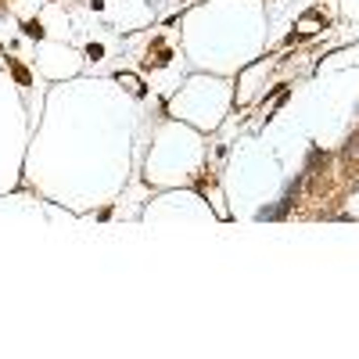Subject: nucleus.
Here are the masks:
<instances>
[{"mask_svg": "<svg viewBox=\"0 0 359 359\" xmlns=\"http://www.w3.org/2000/svg\"><path fill=\"white\" fill-rule=\"evenodd\" d=\"M324 166H327V151L312 147L309 151V162H305V173H316V169H324Z\"/></svg>", "mask_w": 359, "mask_h": 359, "instance_id": "nucleus-1", "label": "nucleus"}, {"mask_svg": "<svg viewBox=\"0 0 359 359\" xmlns=\"http://www.w3.org/2000/svg\"><path fill=\"white\" fill-rule=\"evenodd\" d=\"M11 72H15V79H18L22 87H32V75H29V72H25V68H22L18 61H11Z\"/></svg>", "mask_w": 359, "mask_h": 359, "instance_id": "nucleus-2", "label": "nucleus"}, {"mask_svg": "<svg viewBox=\"0 0 359 359\" xmlns=\"http://www.w3.org/2000/svg\"><path fill=\"white\" fill-rule=\"evenodd\" d=\"M22 29H25V36H32V39H44V25H39V22H25Z\"/></svg>", "mask_w": 359, "mask_h": 359, "instance_id": "nucleus-3", "label": "nucleus"}, {"mask_svg": "<svg viewBox=\"0 0 359 359\" xmlns=\"http://www.w3.org/2000/svg\"><path fill=\"white\" fill-rule=\"evenodd\" d=\"M352 158H359V140H348L345 144V162H352Z\"/></svg>", "mask_w": 359, "mask_h": 359, "instance_id": "nucleus-4", "label": "nucleus"}, {"mask_svg": "<svg viewBox=\"0 0 359 359\" xmlns=\"http://www.w3.org/2000/svg\"><path fill=\"white\" fill-rule=\"evenodd\" d=\"M101 54H104V47H101V44H90V47H87V58H94V61H97Z\"/></svg>", "mask_w": 359, "mask_h": 359, "instance_id": "nucleus-5", "label": "nucleus"}]
</instances>
